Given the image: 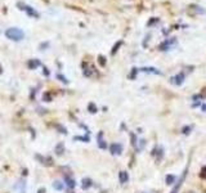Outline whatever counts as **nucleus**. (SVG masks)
Wrapping results in <instances>:
<instances>
[{"label": "nucleus", "mask_w": 206, "mask_h": 193, "mask_svg": "<svg viewBox=\"0 0 206 193\" xmlns=\"http://www.w3.org/2000/svg\"><path fill=\"white\" fill-rule=\"evenodd\" d=\"M92 185H93V182H92L89 178L83 179V189H88V188H90Z\"/></svg>", "instance_id": "f8f14e48"}, {"label": "nucleus", "mask_w": 206, "mask_h": 193, "mask_svg": "<svg viewBox=\"0 0 206 193\" xmlns=\"http://www.w3.org/2000/svg\"><path fill=\"white\" fill-rule=\"evenodd\" d=\"M0 73H2V66H0Z\"/></svg>", "instance_id": "c85d7f7f"}, {"label": "nucleus", "mask_w": 206, "mask_h": 193, "mask_svg": "<svg viewBox=\"0 0 206 193\" xmlns=\"http://www.w3.org/2000/svg\"><path fill=\"white\" fill-rule=\"evenodd\" d=\"M162 156H164V149H162V148H159V156H157V161H161Z\"/></svg>", "instance_id": "412c9836"}, {"label": "nucleus", "mask_w": 206, "mask_h": 193, "mask_svg": "<svg viewBox=\"0 0 206 193\" xmlns=\"http://www.w3.org/2000/svg\"><path fill=\"white\" fill-rule=\"evenodd\" d=\"M44 101H45V102H51V101H52V97H51V94H49V93H45V94H44Z\"/></svg>", "instance_id": "5701e85b"}, {"label": "nucleus", "mask_w": 206, "mask_h": 193, "mask_svg": "<svg viewBox=\"0 0 206 193\" xmlns=\"http://www.w3.org/2000/svg\"><path fill=\"white\" fill-rule=\"evenodd\" d=\"M124 44V43H122V40H118L117 43H116V44L114 45V46H112V50H111V54L112 55H115L117 52H118V49H120V46Z\"/></svg>", "instance_id": "9b49d317"}, {"label": "nucleus", "mask_w": 206, "mask_h": 193, "mask_svg": "<svg viewBox=\"0 0 206 193\" xmlns=\"http://www.w3.org/2000/svg\"><path fill=\"white\" fill-rule=\"evenodd\" d=\"M143 146H144V140H139V148L138 149H142Z\"/></svg>", "instance_id": "bb28decb"}, {"label": "nucleus", "mask_w": 206, "mask_h": 193, "mask_svg": "<svg viewBox=\"0 0 206 193\" xmlns=\"http://www.w3.org/2000/svg\"><path fill=\"white\" fill-rule=\"evenodd\" d=\"M201 109H202L204 112H206V104H202V107H201Z\"/></svg>", "instance_id": "cd10ccee"}, {"label": "nucleus", "mask_w": 206, "mask_h": 193, "mask_svg": "<svg viewBox=\"0 0 206 193\" xmlns=\"http://www.w3.org/2000/svg\"><path fill=\"white\" fill-rule=\"evenodd\" d=\"M88 109H89L90 113H96V112H97V106H96L94 103H89Z\"/></svg>", "instance_id": "a211bd4d"}, {"label": "nucleus", "mask_w": 206, "mask_h": 193, "mask_svg": "<svg viewBox=\"0 0 206 193\" xmlns=\"http://www.w3.org/2000/svg\"><path fill=\"white\" fill-rule=\"evenodd\" d=\"M57 77L61 80V81H63L65 84H68V81H67V79L65 77V76H62V75H57Z\"/></svg>", "instance_id": "b1692460"}, {"label": "nucleus", "mask_w": 206, "mask_h": 193, "mask_svg": "<svg viewBox=\"0 0 206 193\" xmlns=\"http://www.w3.org/2000/svg\"><path fill=\"white\" fill-rule=\"evenodd\" d=\"M110 151H111L112 154H121L122 153V146L120 144V143H114V144H111Z\"/></svg>", "instance_id": "423d86ee"}, {"label": "nucleus", "mask_w": 206, "mask_h": 193, "mask_svg": "<svg viewBox=\"0 0 206 193\" xmlns=\"http://www.w3.org/2000/svg\"><path fill=\"white\" fill-rule=\"evenodd\" d=\"M83 73H84V76H86V77H90L93 75V71L90 70V67H89L88 63H83Z\"/></svg>", "instance_id": "9d476101"}, {"label": "nucleus", "mask_w": 206, "mask_h": 193, "mask_svg": "<svg viewBox=\"0 0 206 193\" xmlns=\"http://www.w3.org/2000/svg\"><path fill=\"white\" fill-rule=\"evenodd\" d=\"M37 66H40V62L37 61V59H31V61L28 62V67L31 68V70H35Z\"/></svg>", "instance_id": "ddd939ff"}, {"label": "nucleus", "mask_w": 206, "mask_h": 193, "mask_svg": "<svg viewBox=\"0 0 206 193\" xmlns=\"http://www.w3.org/2000/svg\"><path fill=\"white\" fill-rule=\"evenodd\" d=\"M54 188L55 189H58V191H62V188H63V184H62L61 182H54Z\"/></svg>", "instance_id": "6ab92c4d"}, {"label": "nucleus", "mask_w": 206, "mask_h": 193, "mask_svg": "<svg viewBox=\"0 0 206 193\" xmlns=\"http://www.w3.org/2000/svg\"><path fill=\"white\" fill-rule=\"evenodd\" d=\"M178 44V41L175 37H170V39H166L161 43V44L159 45V50L160 52H166V50H170L171 48H174Z\"/></svg>", "instance_id": "f03ea898"}, {"label": "nucleus", "mask_w": 206, "mask_h": 193, "mask_svg": "<svg viewBox=\"0 0 206 193\" xmlns=\"http://www.w3.org/2000/svg\"><path fill=\"white\" fill-rule=\"evenodd\" d=\"M5 36L13 41H20L24 37V32L17 27H10V28H7V31H5Z\"/></svg>", "instance_id": "f257e3e1"}, {"label": "nucleus", "mask_w": 206, "mask_h": 193, "mask_svg": "<svg viewBox=\"0 0 206 193\" xmlns=\"http://www.w3.org/2000/svg\"><path fill=\"white\" fill-rule=\"evenodd\" d=\"M118 179H120L121 184H125L129 180V174L126 171H120V173H118Z\"/></svg>", "instance_id": "1a4fd4ad"}, {"label": "nucleus", "mask_w": 206, "mask_h": 193, "mask_svg": "<svg viewBox=\"0 0 206 193\" xmlns=\"http://www.w3.org/2000/svg\"><path fill=\"white\" fill-rule=\"evenodd\" d=\"M138 71H139L138 68H137V67H134V68H133V71H132V73L129 75V77H130V79H134V77H135V75L138 73Z\"/></svg>", "instance_id": "aec40b11"}, {"label": "nucleus", "mask_w": 206, "mask_h": 193, "mask_svg": "<svg viewBox=\"0 0 206 193\" xmlns=\"http://www.w3.org/2000/svg\"><path fill=\"white\" fill-rule=\"evenodd\" d=\"M165 182H166V184L171 185V184L175 183V176H174V175H167L166 179H165Z\"/></svg>", "instance_id": "f3484780"}, {"label": "nucleus", "mask_w": 206, "mask_h": 193, "mask_svg": "<svg viewBox=\"0 0 206 193\" xmlns=\"http://www.w3.org/2000/svg\"><path fill=\"white\" fill-rule=\"evenodd\" d=\"M75 139H77V140H86V142L89 140V138H85V136H76Z\"/></svg>", "instance_id": "393cba45"}, {"label": "nucleus", "mask_w": 206, "mask_h": 193, "mask_svg": "<svg viewBox=\"0 0 206 193\" xmlns=\"http://www.w3.org/2000/svg\"><path fill=\"white\" fill-rule=\"evenodd\" d=\"M187 171H188V169H185L184 170V173H183V175L179 178V180H178V184L174 187L173 188V191L170 192V193H178V191H179V188H180V185H182V183L184 182V179H185V175H187Z\"/></svg>", "instance_id": "0eeeda50"}, {"label": "nucleus", "mask_w": 206, "mask_h": 193, "mask_svg": "<svg viewBox=\"0 0 206 193\" xmlns=\"http://www.w3.org/2000/svg\"><path fill=\"white\" fill-rule=\"evenodd\" d=\"M65 182H66V184L68 187H70V188H73V187H75V180L71 179L70 176H65Z\"/></svg>", "instance_id": "2eb2a0df"}, {"label": "nucleus", "mask_w": 206, "mask_h": 193, "mask_svg": "<svg viewBox=\"0 0 206 193\" xmlns=\"http://www.w3.org/2000/svg\"><path fill=\"white\" fill-rule=\"evenodd\" d=\"M156 22H159V18H156V17H153V18H152V20H151V21H149V22L147 23V26H152V24H153V23H156Z\"/></svg>", "instance_id": "4be33fe9"}, {"label": "nucleus", "mask_w": 206, "mask_h": 193, "mask_svg": "<svg viewBox=\"0 0 206 193\" xmlns=\"http://www.w3.org/2000/svg\"><path fill=\"white\" fill-rule=\"evenodd\" d=\"M187 13L189 16H200V14H205L206 10L198 4H189L188 8H187Z\"/></svg>", "instance_id": "7ed1b4c3"}, {"label": "nucleus", "mask_w": 206, "mask_h": 193, "mask_svg": "<svg viewBox=\"0 0 206 193\" xmlns=\"http://www.w3.org/2000/svg\"><path fill=\"white\" fill-rule=\"evenodd\" d=\"M17 7L20 8L21 10H24L27 13V16L30 17H34V18H39V13L32 8V7H30V5H26V4H23V3H18L17 4Z\"/></svg>", "instance_id": "20e7f679"}, {"label": "nucleus", "mask_w": 206, "mask_h": 193, "mask_svg": "<svg viewBox=\"0 0 206 193\" xmlns=\"http://www.w3.org/2000/svg\"><path fill=\"white\" fill-rule=\"evenodd\" d=\"M184 79H185V75L183 72H179L178 75H175V76L171 77V84L177 85V86H180L184 83Z\"/></svg>", "instance_id": "39448f33"}, {"label": "nucleus", "mask_w": 206, "mask_h": 193, "mask_svg": "<svg viewBox=\"0 0 206 193\" xmlns=\"http://www.w3.org/2000/svg\"><path fill=\"white\" fill-rule=\"evenodd\" d=\"M189 130H191V126H188V128H184V129H183V133H184V134H189V133H191Z\"/></svg>", "instance_id": "a878e982"}, {"label": "nucleus", "mask_w": 206, "mask_h": 193, "mask_svg": "<svg viewBox=\"0 0 206 193\" xmlns=\"http://www.w3.org/2000/svg\"><path fill=\"white\" fill-rule=\"evenodd\" d=\"M98 144H99V147H101L102 149H106V147H107V144L104 143V140H102V133H99V135H98Z\"/></svg>", "instance_id": "dca6fc26"}, {"label": "nucleus", "mask_w": 206, "mask_h": 193, "mask_svg": "<svg viewBox=\"0 0 206 193\" xmlns=\"http://www.w3.org/2000/svg\"><path fill=\"white\" fill-rule=\"evenodd\" d=\"M140 71L147 72V73H153V75H161V71L155 67H143V68H140Z\"/></svg>", "instance_id": "6e6552de"}, {"label": "nucleus", "mask_w": 206, "mask_h": 193, "mask_svg": "<svg viewBox=\"0 0 206 193\" xmlns=\"http://www.w3.org/2000/svg\"><path fill=\"white\" fill-rule=\"evenodd\" d=\"M98 63L101 65L102 67L106 66V63H107V59H106L104 55H102V54H99V55H98Z\"/></svg>", "instance_id": "4468645a"}]
</instances>
